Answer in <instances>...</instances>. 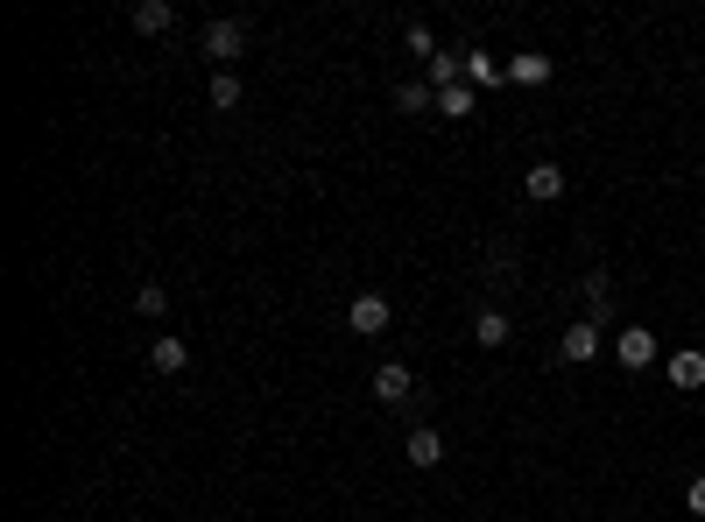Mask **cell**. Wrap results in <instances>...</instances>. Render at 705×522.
I'll return each instance as SVG.
<instances>
[{
	"label": "cell",
	"instance_id": "2",
	"mask_svg": "<svg viewBox=\"0 0 705 522\" xmlns=\"http://www.w3.org/2000/svg\"><path fill=\"white\" fill-rule=\"evenodd\" d=\"M613 361H621L628 375L656 367V332H649V325H621V332H613Z\"/></svg>",
	"mask_w": 705,
	"mask_h": 522
},
{
	"label": "cell",
	"instance_id": "11",
	"mask_svg": "<svg viewBox=\"0 0 705 522\" xmlns=\"http://www.w3.org/2000/svg\"><path fill=\"white\" fill-rule=\"evenodd\" d=\"M148 367H156V375H184L191 347H184V339H156V347H148Z\"/></svg>",
	"mask_w": 705,
	"mask_h": 522
},
{
	"label": "cell",
	"instance_id": "1",
	"mask_svg": "<svg viewBox=\"0 0 705 522\" xmlns=\"http://www.w3.org/2000/svg\"><path fill=\"white\" fill-rule=\"evenodd\" d=\"M198 50L212 57L219 71H227V57L247 50V22H233V14H219V22H205V36H198Z\"/></svg>",
	"mask_w": 705,
	"mask_h": 522
},
{
	"label": "cell",
	"instance_id": "5",
	"mask_svg": "<svg viewBox=\"0 0 705 522\" xmlns=\"http://www.w3.org/2000/svg\"><path fill=\"white\" fill-rule=\"evenodd\" d=\"M388 318H396V311H388V296L381 290H360L353 304H347V325L360 339H374V332H388Z\"/></svg>",
	"mask_w": 705,
	"mask_h": 522
},
{
	"label": "cell",
	"instance_id": "14",
	"mask_svg": "<svg viewBox=\"0 0 705 522\" xmlns=\"http://www.w3.org/2000/svg\"><path fill=\"white\" fill-rule=\"evenodd\" d=\"M508 78L515 85H550V57H536V50H522L515 64H508Z\"/></svg>",
	"mask_w": 705,
	"mask_h": 522
},
{
	"label": "cell",
	"instance_id": "7",
	"mask_svg": "<svg viewBox=\"0 0 705 522\" xmlns=\"http://www.w3.org/2000/svg\"><path fill=\"white\" fill-rule=\"evenodd\" d=\"M402 459H410L416 473L445 466V438H438V430H430V424H416V430H410V445H402Z\"/></svg>",
	"mask_w": 705,
	"mask_h": 522
},
{
	"label": "cell",
	"instance_id": "6",
	"mask_svg": "<svg viewBox=\"0 0 705 522\" xmlns=\"http://www.w3.org/2000/svg\"><path fill=\"white\" fill-rule=\"evenodd\" d=\"M664 375H670V389L698 396V389H705V347H684V353H670V361H664Z\"/></svg>",
	"mask_w": 705,
	"mask_h": 522
},
{
	"label": "cell",
	"instance_id": "9",
	"mask_svg": "<svg viewBox=\"0 0 705 522\" xmlns=\"http://www.w3.org/2000/svg\"><path fill=\"white\" fill-rule=\"evenodd\" d=\"M410 389H416V375L402 361H381V367H374V396H381V402H410Z\"/></svg>",
	"mask_w": 705,
	"mask_h": 522
},
{
	"label": "cell",
	"instance_id": "10",
	"mask_svg": "<svg viewBox=\"0 0 705 522\" xmlns=\"http://www.w3.org/2000/svg\"><path fill=\"white\" fill-rule=\"evenodd\" d=\"M522 191H530L536 205H558L564 198V170H558V162H536V170L522 177Z\"/></svg>",
	"mask_w": 705,
	"mask_h": 522
},
{
	"label": "cell",
	"instance_id": "17",
	"mask_svg": "<svg viewBox=\"0 0 705 522\" xmlns=\"http://www.w3.org/2000/svg\"><path fill=\"white\" fill-rule=\"evenodd\" d=\"M134 311H142V318H162V311H170V290H162V282H142V290H134Z\"/></svg>",
	"mask_w": 705,
	"mask_h": 522
},
{
	"label": "cell",
	"instance_id": "20",
	"mask_svg": "<svg viewBox=\"0 0 705 522\" xmlns=\"http://www.w3.org/2000/svg\"><path fill=\"white\" fill-rule=\"evenodd\" d=\"M684 509H692V515H705V473H698L692 487H684Z\"/></svg>",
	"mask_w": 705,
	"mask_h": 522
},
{
	"label": "cell",
	"instance_id": "4",
	"mask_svg": "<svg viewBox=\"0 0 705 522\" xmlns=\"http://www.w3.org/2000/svg\"><path fill=\"white\" fill-rule=\"evenodd\" d=\"M599 347H607V325H593V318H572V325H564V332H558V353H564V361H593V353Z\"/></svg>",
	"mask_w": 705,
	"mask_h": 522
},
{
	"label": "cell",
	"instance_id": "15",
	"mask_svg": "<svg viewBox=\"0 0 705 522\" xmlns=\"http://www.w3.org/2000/svg\"><path fill=\"white\" fill-rule=\"evenodd\" d=\"M396 107H402V113H430V107H438L430 78H410V85H396Z\"/></svg>",
	"mask_w": 705,
	"mask_h": 522
},
{
	"label": "cell",
	"instance_id": "12",
	"mask_svg": "<svg viewBox=\"0 0 705 522\" xmlns=\"http://www.w3.org/2000/svg\"><path fill=\"white\" fill-rule=\"evenodd\" d=\"M508 332H515V325H508V311H494V304L473 318V339H479L487 353H494V347H508Z\"/></svg>",
	"mask_w": 705,
	"mask_h": 522
},
{
	"label": "cell",
	"instance_id": "13",
	"mask_svg": "<svg viewBox=\"0 0 705 522\" xmlns=\"http://www.w3.org/2000/svg\"><path fill=\"white\" fill-rule=\"evenodd\" d=\"M170 22H177V8H170V0H142V8H134V28H142V36H162Z\"/></svg>",
	"mask_w": 705,
	"mask_h": 522
},
{
	"label": "cell",
	"instance_id": "19",
	"mask_svg": "<svg viewBox=\"0 0 705 522\" xmlns=\"http://www.w3.org/2000/svg\"><path fill=\"white\" fill-rule=\"evenodd\" d=\"M402 43H410V57H424V64L438 57V36H430L424 22H410V28H402Z\"/></svg>",
	"mask_w": 705,
	"mask_h": 522
},
{
	"label": "cell",
	"instance_id": "21",
	"mask_svg": "<svg viewBox=\"0 0 705 522\" xmlns=\"http://www.w3.org/2000/svg\"><path fill=\"white\" fill-rule=\"evenodd\" d=\"M698 339H705V325H698Z\"/></svg>",
	"mask_w": 705,
	"mask_h": 522
},
{
	"label": "cell",
	"instance_id": "18",
	"mask_svg": "<svg viewBox=\"0 0 705 522\" xmlns=\"http://www.w3.org/2000/svg\"><path fill=\"white\" fill-rule=\"evenodd\" d=\"M212 107H219V113L240 107V78H233V71H212Z\"/></svg>",
	"mask_w": 705,
	"mask_h": 522
},
{
	"label": "cell",
	"instance_id": "3",
	"mask_svg": "<svg viewBox=\"0 0 705 522\" xmlns=\"http://www.w3.org/2000/svg\"><path fill=\"white\" fill-rule=\"evenodd\" d=\"M579 304H586V311H579V318H593V325H607V318H613V304H621V290H613V276H607V268H593V276L579 282Z\"/></svg>",
	"mask_w": 705,
	"mask_h": 522
},
{
	"label": "cell",
	"instance_id": "16",
	"mask_svg": "<svg viewBox=\"0 0 705 522\" xmlns=\"http://www.w3.org/2000/svg\"><path fill=\"white\" fill-rule=\"evenodd\" d=\"M473 107H479L473 85H452V93H438V113H445V121H473Z\"/></svg>",
	"mask_w": 705,
	"mask_h": 522
},
{
	"label": "cell",
	"instance_id": "8",
	"mask_svg": "<svg viewBox=\"0 0 705 522\" xmlns=\"http://www.w3.org/2000/svg\"><path fill=\"white\" fill-rule=\"evenodd\" d=\"M459 64H466V85H473V93H494V85H508V64H494L487 50H459Z\"/></svg>",
	"mask_w": 705,
	"mask_h": 522
}]
</instances>
